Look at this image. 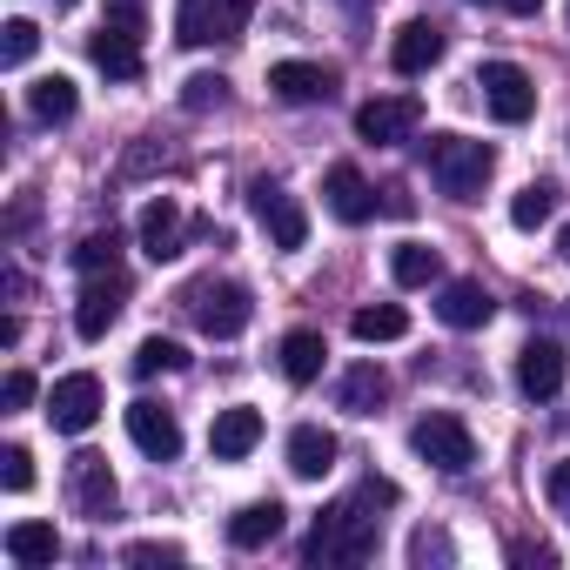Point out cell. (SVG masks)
<instances>
[{"instance_id":"obj_1","label":"cell","mask_w":570,"mask_h":570,"mask_svg":"<svg viewBox=\"0 0 570 570\" xmlns=\"http://www.w3.org/2000/svg\"><path fill=\"white\" fill-rule=\"evenodd\" d=\"M396 497H403V490H396L390 476H370L356 497H343L336 510L316 517L303 557H309V563H363V557L376 550V510H390Z\"/></svg>"},{"instance_id":"obj_2","label":"cell","mask_w":570,"mask_h":570,"mask_svg":"<svg viewBox=\"0 0 570 570\" xmlns=\"http://www.w3.org/2000/svg\"><path fill=\"white\" fill-rule=\"evenodd\" d=\"M423 168H430V181L450 202H476L483 181L497 175V148L490 141H470V135H430L423 141Z\"/></svg>"},{"instance_id":"obj_3","label":"cell","mask_w":570,"mask_h":570,"mask_svg":"<svg viewBox=\"0 0 570 570\" xmlns=\"http://www.w3.org/2000/svg\"><path fill=\"white\" fill-rule=\"evenodd\" d=\"M181 316H188L202 336L228 343V336H242V330H248L255 303H248L242 282H215V275H202V282H188V289H181Z\"/></svg>"},{"instance_id":"obj_4","label":"cell","mask_w":570,"mask_h":570,"mask_svg":"<svg viewBox=\"0 0 570 570\" xmlns=\"http://www.w3.org/2000/svg\"><path fill=\"white\" fill-rule=\"evenodd\" d=\"M410 450H416L430 470H443V476H463V470L476 463V436H470V423L450 416V410H430V416L410 430Z\"/></svg>"},{"instance_id":"obj_5","label":"cell","mask_w":570,"mask_h":570,"mask_svg":"<svg viewBox=\"0 0 570 570\" xmlns=\"http://www.w3.org/2000/svg\"><path fill=\"white\" fill-rule=\"evenodd\" d=\"M248 14H255V0H181V8H175V41H181V48L242 41Z\"/></svg>"},{"instance_id":"obj_6","label":"cell","mask_w":570,"mask_h":570,"mask_svg":"<svg viewBox=\"0 0 570 570\" xmlns=\"http://www.w3.org/2000/svg\"><path fill=\"white\" fill-rule=\"evenodd\" d=\"M476 88H483V108H490L503 128H523V121L537 115V81H530L517 61H483Z\"/></svg>"},{"instance_id":"obj_7","label":"cell","mask_w":570,"mask_h":570,"mask_svg":"<svg viewBox=\"0 0 570 570\" xmlns=\"http://www.w3.org/2000/svg\"><path fill=\"white\" fill-rule=\"evenodd\" d=\"M101 403H108L101 376H95V370H75V376L55 383V396H48V423H55L61 436H88V430L101 423Z\"/></svg>"},{"instance_id":"obj_8","label":"cell","mask_w":570,"mask_h":570,"mask_svg":"<svg viewBox=\"0 0 570 570\" xmlns=\"http://www.w3.org/2000/svg\"><path fill=\"white\" fill-rule=\"evenodd\" d=\"M121 303H128V275H121V268L81 275V303H75V336H81V343H101V336L115 330Z\"/></svg>"},{"instance_id":"obj_9","label":"cell","mask_w":570,"mask_h":570,"mask_svg":"<svg viewBox=\"0 0 570 570\" xmlns=\"http://www.w3.org/2000/svg\"><path fill=\"white\" fill-rule=\"evenodd\" d=\"M416 128H423V101L416 95H376V101L356 108V135L370 148H403Z\"/></svg>"},{"instance_id":"obj_10","label":"cell","mask_w":570,"mask_h":570,"mask_svg":"<svg viewBox=\"0 0 570 570\" xmlns=\"http://www.w3.org/2000/svg\"><path fill=\"white\" fill-rule=\"evenodd\" d=\"M248 202H255V215H262V228H268V242H275L282 255L309 242V215H303V202H296V195H282L275 181H255V188H248Z\"/></svg>"},{"instance_id":"obj_11","label":"cell","mask_w":570,"mask_h":570,"mask_svg":"<svg viewBox=\"0 0 570 570\" xmlns=\"http://www.w3.org/2000/svg\"><path fill=\"white\" fill-rule=\"evenodd\" d=\"M268 95L289 101V108L330 101V95H336V68H323V61H275V68H268Z\"/></svg>"},{"instance_id":"obj_12","label":"cell","mask_w":570,"mask_h":570,"mask_svg":"<svg viewBox=\"0 0 570 570\" xmlns=\"http://www.w3.org/2000/svg\"><path fill=\"white\" fill-rule=\"evenodd\" d=\"M135 235H141V255H148V262H175V255L188 248V222H181L175 195H155V202L141 208Z\"/></svg>"},{"instance_id":"obj_13","label":"cell","mask_w":570,"mask_h":570,"mask_svg":"<svg viewBox=\"0 0 570 570\" xmlns=\"http://www.w3.org/2000/svg\"><path fill=\"white\" fill-rule=\"evenodd\" d=\"M128 436H135V450L141 456H155V463H175L181 456V423H175V410H161V403H128Z\"/></svg>"},{"instance_id":"obj_14","label":"cell","mask_w":570,"mask_h":570,"mask_svg":"<svg viewBox=\"0 0 570 570\" xmlns=\"http://www.w3.org/2000/svg\"><path fill=\"white\" fill-rule=\"evenodd\" d=\"M323 202H330V215H336V222H350V228H363V222L376 215V188L363 181V168H356V161H336V168L323 175Z\"/></svg>"},{"instance_id":"obj_15","label":"cell","mask_w":570,"mask_h":570,"mask_svg":"<svg viewBox=\"0 0 570 570\" xmlns=\"http://www.w3.org/2000/svg\"><path fill=\"white\" fill-rule=\"evenodd\" d=\"M517 390L530 403H550L563 390V343H523L517 350Z\"/></svg>"},{"instance_id":"obj_16","label":"cell","mask_w":570,"mask_h":570,"mask_svg":"<svg viewBox=\"0 0 570 570\" xmlns=\"http://www.w3.org/2000/svg\"><path fill=\"white\" fill-rule=\"evenodd\" d=\"M255 443H262V410H248V403L215 410V423H208V450H215V463H242Z\"/></svg>"},{"instance_id":"obj_17","label":"cell","mask_w":570,"mask_h":570,"mask_svg":"<svg viewBox=\"0 0 570 570\" xmlns=\"http://www.w3.org/2000/svg\"><path fill=\"white\" fill-rule=\"evenodd\" d=\"M436 316H443L450 330H483V323L497 316V296L483 289V282L456 275V282H443V296H436Z\"/></svg>"},{"instance_id":"obj_18","label":"cell","mask_w":570,"mask_h":570,"mask_svg":"<svg viewBox=\"0 0 570 570\" xmlns=\"http://www.w3.org/2000/svg\"><path fill=\"white\" fill-rule=\"evenodd\" d=\"M443 28L436 21H410V28H396V41H390V68L396 75H430L436 61H443Z\"/></svg>"},{"instance_id":"obj_19","label":"cell","mask_w":570,"mask_h":570,"mask_svg":"<svg viewBox=\"0 0 570 570\" xmlns=\"http://www.w3.org/2000/svg\"><path fill=\"white\" fill-rule=\"evenodd\" d=\"M289 470H296L303 483H323V476L336 470V436H330L323 423H296V430H289Z\"/></svg>"},{"instance_id":"obj_20","label":"cell","mask_w":570,"mask_h":570,"mask_svg":"<svg viewBox=\"0 0 570 570\" xmlns=\"http://www.w3.org/2000/svg\"><path fill=\"white\" fill-rule=\"evenodd\" d=\"M68 490H75V503H81L88 517H108V510H115V470H108V456L81 450L75 470H68Z\"/></svg>"},{"instance_id":"obj_21","label":"cell","mask_w":570,"mask_h":570,"mask_svg":"<svg viewBox=\"0 0 570 570\" xmlns=\"http://www.w3.org/2000/svg\"><path fill=\"white\" fill-rule=\"evenodd\" d=\"M88 61L108 75V81H141V35H121V28H101L88 41Z\"/></svg>"},{"instance_id":"obj_22","label":"cell","mask_w":570,"mask_h":570,"mask_svg":"<svg viewBox=\"0 0 570 570\" xmlns=\"http://www.w3.org/2000/svg\"><path fill=\"white\" fill-rule=\"evenodd\" d=\"M282 517H289V510H282L275 497H268V503H242V510L228 517V543H235V550H262V543L282 537Z\"/></svg>"},{"instance_id":"obj_23","label":"cell","mask_w":570,"mask_h":570,"mask_svg":"<svg viewBox=\"0 0 570 570\" xmlns=\"http://www.w3.org/2000/svg\"><path fill=\"white\" fill-rule=\"evenodd\" d=\"M323 356H330L323 330H289V336H282V376H289L296 390H309L323 376Z\"/></svg>"},{"instance_id":"obj_24","label":"cell","mask_w":570,"mask_h":570,"mask_svg":"<svg viewBox=\"0 0 570 570\" xmlns=\"http://www.w3.org/2000/svg\"><path fill=\"white\" fill-rule=\"evenodd\" d=\"M336 403H343L350 416H376V410L390 403V376H383L376 363H356V370H343V383H336Z\"/></svg>"},{"instance_id":"obj_25","label":"cell","mask_w":570,"mask_h":570,"mask_svg":"<svg viewBox=\"0 0 570 570\" xmlns=\"http://www.w3.org/2000/svg\"><path fill=\"white\" fill-rule=\"evenodd\" d=\"M8 557H14L21 570H41V563H55V557H61V537H55V523H41V517H21V523L8 530Z\"/></svg>"},{"instance_id":"obj_26","label":"cell","mask_w":570,"mask_h":570,"mask_svg":"<svg viewBox=\"0 0 570 570\" xmlns=\"http://www.w3.org/2000/svg\"><path fill=\"white\" fill-rule=\"evenodd\" d=\"M28 108H35V121H48V128H61V121H75V108H81V95H75V81H68V75H41V81L28 88Z\"/></svg>"},{"instance_id":"obj_27","label":"cell","mask_w":570,"mask_h":570,"mask_svg":"<svg viewBox=\"0 0 570 570\" xmlns=\"http://www.w3.org/2000/svg\"><path fill=\"white\" fill-rule=\"evenodd\" d=\"M350 336H356V343H403V336H410V309H396V303H370V309L350 316Z\"/></svg>"},{"instance_id":"obj_28","label":"cell","mask_w":570,"mask_h":570,"mask_svg":"<svg viewBox=\"0 0 570 570\" xmlns=\"http://www.w3.org/2000/svg\"><path fill=\"white\" fill-rule=\"evenodd\" d=\"M390 275H396V289H430V282H443V255L423 242H403L390 255Z\"/></svg>"},{"instance_id":"obj_29","label":"cell","mask_w":570,"mask_h":570,"mask_svg":"<svg viewBox=\"0 0 570 570\" xmlns=\"http://www.w3.org/2000/svg\"><path fill=\"white\" fill-rule=\"evenodd\" d=\"M557 215V181H523L517 195H510V222L517 228H543Z\"/></svg>"},{"instance_id":"obj_30","label":"cell","mask_w":570,"mask_h":570,"mask_svg":"<svg viewBox=\"0 0 570 570\" xmlns=\"http://www.w3.org/2000/svg\"><path fill=\"white\" fill-rule=\"evenodd\" d=\"M75 268L81 275H101V268H121V235L115 228H95L81 248H75Z\"/></svg>"},{"instance_id":"obj_31","label":"cell","mask_w":570,"mask_h":570,"mask_svg":"<svg viewBox=\"0 0 570 570\" xmlns=\"http://www.w3.org/2000/svg\"><path fill=\"white\" fill-rule=\"evenodd\" d=\"M188 356H181V343H168V336H148L141 350H135V376H175Z\"/></svg>"},{"instance_id":"obj_32","label":"cell","mask_w":570,"mask_h":570,"mask_svg":"<svg viewBox=\"0 0 570 570\" xmlns=\"http://www.w3.org/2000/svg\"><path fill=\"white\" fill-rule=\"evenodd\" d=\"M0 35H8V41H0V68H28L35 61V48H41V28L35 21H8Z\"/></svg>"},{"instance_id":"obj_33","label":"cell","mask_w":570,"mask_h":570,"mask_svg":"<svg viewBox=\"0 0 570 570\" xmlns=\"http://www.w3.org/2000/svg\"><path fill=\"white\" fill-rule=\"evenodd\" d=\"M222 101H228V81H222V75H188V81H181V108H188V115H208V108H222Z\"/></svg>"},{"instance_id":"obj_34","label":"cell","mask_w":570,"mask_h":570,"mask_svg":"<svg viewBox=\"0 0 570 570\" xmlns=\"http://www.w3.org/2000/svg\"><path fill=\"white\" fill-rule=\"evenodd\" d=\"M0 483H8L14 497H21V490H35V456H28L21 443H8V450H0Z\"/></svg>"},{"instance_id":"obj_35","label":"cell","mask_w":570,"mask_h":570,"mask_svg":"<svg viewBox=\"0 0 570 570\" xmlns=\"http://www.w3.org/2000/svg\"><path fill=\"white\" fill-rule=\"evenodd\" d=\"M410 563H456V543L443 530H416L410 537Z\"/></svg>"},{"instance_id":"obj_36","label":"cell","mask_w":570,"mask_h":570,"mask_svg":"<svg viewBox=\"0 0 570 570\" xmlns=\"http://www.w3.org/2000/svg\"><path fill=\"white\" fill-rule=\"evenodd\" d=\"M35 390H41V383H35L28 370H8V383H0V403H8V410H28V403H35Z\"/></svg>"},{"instance_id":"obj_37","label":"cell","mask_w":570,"mask_h":570,"mask_svg":"<svg viewBox=\"0 0 570 570\" xmlns=\"http://www.w3.org/2000/svg\"><path fill=\"white\" fill-rule=\"evenodd\" d=\"M155 161H161V148H155V141H135V148L121 155V181H141Z\"/></svg>"},{"instance_id":"obj_38","label":"cell","mask_w":570,"mask_h":570,"mask_svg":"<svg viewBox=\"0 0 570 570\" xmlns=\"http://www.w3.org/2000/svg\"><path fill=\"white\" fill-rule=\"evenodd\" d=\"M543 497H550V510L570 523V463H557V470L543 476Z\"/></svg>"},{"instance_id":"obj_39","label":"cell","mask_w":570,"mask_h":570,"mask_svg":"<svg viewBox=\"0 0 570 570\" xmlns=\"http://www.w3.org/2000/svg\"><path fill=\"white\" fill-rule=\"evenodd\" d=\"M128 563H181V543H128Z\"/></svg>"},{"instance_id":"obj_40","label":"cell","mask_w":570,"mask_h":570,"mask_svg":"<svg viewBox=\"0 0 570 570\" xmlns=\"http://www.w3.org/2000/svg\"><path fill=\"white\" fill-rule=\"evenodd\" d=\"M108 28H121V35H141V8H135V0H115V8H108Z\"/></svg>"},{"instance_id":"obj_41","label":"cell","mask_w":570,"mask_h":570,"mask_svg":"<svg viewBox=\"0 0 570 570\" xmlns=\"http://www.w3.org/2000/svg\"><path fill=\"white\" fill-rule=\"evenodd\" d=\"M410 208H416V202H410V195H403V188H383V215H396V222H403V215H410Z\"/></svg>"},{"instance_id":"obj_42","label":"cell","mask_w":570,"mask_h":570,"mask_svg":"<svg viewBox=\"0 0 570 570\" xmlns=\"http://www.w3.org/2000/svg\"><path fill=\"white\" fill-rule=\"evenodd\" d=\"M510 563H550V550L543 543H510Z\"/></svg>"},{"instance_id":"obj_43","label":"cell","mask_w":570,"mask_h":570,"mask_svg":"<svg viewBox=\"0 0 570 570\" xmlns=\"http://www.w3.org/2000/svg\"><path fill=\"white\" fill-rule=\"evenodd\" d=\"M503 8H510V14H537V8H543V0H503Z\"/></svg>"},{"instance_id":"obj_44","label":"cell","mask_w":570,"mask_h":570,"mask_svg":"<svg viewBox=\"0 0 570 570\" xmlns=\"http://www.w3.org/2000/svg\"><path fill=\"white\" fill-rule=\"evenodd\" d=\"M557 255H563V262H570V222H563V228H557Z\"/></svg>"},{"instance_id":"obj_45","label":"cell","mask_w":570,"mask_h":570,"mask_svg":"<svg viewBox=\"0 0 570 570\" xmlns=\"http://www.w3.org/2000/svg\"><path fill=\"white\" fill-rule=\"evenodd\" d=\"M68 8H81V0H55V14H68Z\"/></svg>"},{"instance_id":"obj_46","label":"cell","mask_w":570,"mask_h":570,"mask_svg":"<svg viewBox=\"0 0 570 570\" xmlns=\"http://www.w3.org/2000/svg\"><path fill=\"white\" fill-rule=\"evenodd\" d=\"M343 8H370V0H343Z\"/></svg>"}]
</instances>
